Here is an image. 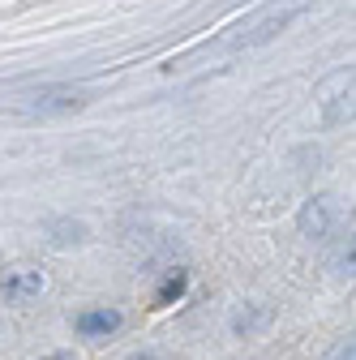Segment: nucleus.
<instances>
[{
	"label": "nucleus",
	"instance_id": "nucleus-1",
	"mask_svg": "<svg viewBox=\"0 0 356 360\" xmlns=\"http://www.w3.org/2000/svg\"><path fill=\"white\" fill-rule=\"evenodd\" d=\"M348 95H352V73H348V69H339L335 77H326V82L318 86V108H322V120H331V124L348 120V116H352Z\"/></svg>",
	"mask_w": 356,
	"mask_h": 360
},
{
	"label": "nucleus",
	"instance_id": "nucleus-2",
	"mask_svg": "<svg viewBox=\"0 0 356 360\" xmlns=\"http://www.w3.org/2000/svg\"><path fill=\"white\" fill-rule=\"evenodd\" d=\"M43 288H48V279H43V270H34V266H13V270H5V279H0V292H5L9 304H30Z\"/></svg>",
	"mask_w": 356,
	"mask_h": 360
},
{
	"label": "nucleus",
	"instance_id": "nucleus-3",
	"mask_svg": "<svg viewBox=\"0 0 356 360\" xmlns=\"http://www.w3.org/2000/svg\"><path fill=\"white\" fill-rule=\"evenodd\" d=\"M331 223H335V202H331V198H309V202L300 206V214H296V228H300V236H309V240L326 236Z\"/></svg>",
	"mask_w": 356,
	"mask_h": 360
},
{
	"label": "nucleus",
	"instance_id": "nucleus-4",
	"mask_svg": "<svg viewBox=\"0 0 356 360\" xmlns=\"http://www.w3.org/2000/svg\"><path fill=\"white\" fill-rule=\"evenodd\" d=\"M73 330L82 335V339H108L112 330H120V313L116 309H86V313H77L73 318Z\"/></svg>",
	"mask_w": 356,
	"mask_h": 360
},
{
	"label": "nucleus",
	"instance_id": "nucleus-5",
	"mask_svg": "<svg viewBox=\"0 0 356 360\" xmlns=\"http://www.w3.org/2000/svg\"><path fill=\"white\" fill-rule=\"evenodd\" d=\"M82 103H86L82 95H43L39 112H69V108H82Z\"/></svg>",
	"mask_w": 356,
	"mask_h": 360
},
{
	"label": "nucleus",
	"instance_id": "nucleus-6",
	"mask_svg": "<svg viewBox=\"0 0 356 360\" xmlns=\"http://www.w3.org/2000/svg\"><path fill=\"white\" fill-rule=\"evenodd\" d=\"M181 288H185V275H176V279H167V283H163V292H159V304H167L172 296H181Z\"/></svg>",
	"mask_w": 356,
	"mask_h": 360
}]
</instances>
